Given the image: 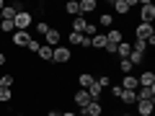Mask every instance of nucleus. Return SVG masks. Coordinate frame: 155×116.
I'll return each mask as SVG.
<instances>
[{"label":"nucleus","mask_w":155,"mask_h":116,"mask_svg":"<svg viewBox=\"0 0 155 116\" xmlns=\"http://www.w3.org/2000/svg\"><path fill=\"white\" fill-rule=\"evenodd\" d=\"M155 21V5L150 0H142V8H140V23H150L153 26Z\"/></svg>","instance_id":"obj_1"},{"label":"nucleus","mask_w":155,"mask_h":116,"mask_svg":"<svg viewBox=\"0 0 155 116\" xmlns=\"http://www.w3.org/2000/svg\"><path fill=\"white\" fill-rule=\"evenodd\" d=\"M31 13L23 8V11H18L16 13V18H13V23H16V31H28V26H31Z\"/></svg>","instance_id":"obj_2"},{"label":"nucleus","mask_w":155,"mask_h":116,"mask_svg":"<svg viewBox=\"0 0 155 116\" xmlns=\"http://www.w3.org/2000/svg\"><path fill=\"white\" fill-rule=\"evenodd\" d=\"M70 60H72V52L67 49V47H54V52H52V62H57V65H67Z\"/></svg>","instance_id":"obj_3"},{"label":"nucleus","mask_w":155,"mask_h":116,"mask_svg":"<svg viewBox=\"0 0 155 116\" xmlns=\"http://www.w3.org/2000/svg\"><path fill=\"white\" fill-rule=\"evenodd\" d=\"M153 34H155V28L150 26V23H137V26H134V39H137V41H147Z\"/></svg>","instance_id":"obj_4"},{"label":"nucleus","mask_w":155,"mask_h":116,"mask_svg":"<svg viewBox=\"0 0 155 116\" xmlns=\"http://www.w3.org/2000/svg\"><path fill=\"white\" fill-rule=\"evenodd\" d=\"M60 39H62L60 28H49V31L44 34V44H47V47H52V49H54V47H60Z\"/></svg>","instance_id":"obj_5"},{"label":"nucleus","mask_w":155,"mask_h":116,"mask_svg":"<svg viewBox=\"0 0 155 116\" xmlns=\"http://www.w3.org/2000/svg\"><path fill=\"white\" fill-rule=\"evenodd\" d=\"M137 116H153L155 111V101H137Z\"/></svg>","instance_id":"obj_6"},{"label":"nucleus","mask_w":155,"mask_h":116,"mask_svg":"<svg viewBox=\"0 0 155 116\" xmlns=\"http://www.w3.org/2000/svg\"><path fill=\"white\" fill-rule=\"evenodd\" d=\"M106 41H109V44H114V47H119V44L124 41V31H122V28H109Z\"/></svg>","instance_id":"obj_7"},{"label":"nucleus","mask_w":155,"mask_h":116,"mask_svg":"<svg viewBox=\"0 0 155 116\" xmlns=\"http://www.w3.org/2000/svg\"><path fill=\"white\" fill-rule=\"evenodd\" d=\"M72 101H75V106L78 108H85V106L91 103V95H88V90H75V95H72Z\"/></svg>","instance_id":"obj_8"},{"label":"nucleus","mask_w":155,"mask_h":116,"mask_svg":"<svg viewBox=\"0 0 155 116\" xmlns=\"http://www.w3.org/2000/svg\"><path fill=\"white\" fill-rule=\"evenodd\" d=\"M137 83H140V88H150V85H155V72L153 70H145L142 75L137 77Z\"/></svg>","instance_id":"obj_9"},{"label":"nucleus","mask_w":155,"mask_h":116,"mask_svg":"<svg viewBox=\"0 0 155 116\" xmlns=\"http://www.w3.org/2000/svg\"><path fill=\"white\" fill-rule=\"evenodd\" d=\"M31 39H34V36H31L28 31H16V34H13V47H26Z\"/></svg>","instance_id":"obj_10"},{"label":"nucleus","mask_w":155,"mask_h":116,"mask_svg":"<svg viewBox=\"0 0 155 116\" xmlns=\"http://www.w3.org/2000/svg\"><path fill=\"white\" fill-rule=\"evenodd\" d=\"M119 85H122L124 90H137V88H140V83H137V75H124Z\"/></svg>","instance_id":"obj_11"},{"label":"nucleus","mask_w":155,"mask_h":116,"mask_svg":"<svg viewBox=\"0 0 155 116\" xmlns=\"http://www.w3.org/2000/svg\"><path fill=\"white\" fill-rule=\"evenodd\" d=\"M80 111H85L88 116H101L104 114V106H101V101H91L85 108H80Z\"/></svg>","instance_id":"obj_12"},{"label":"nucleus","mask_w":155,"mask_h":116,"mask_svg":"<svg viewBox=\"0 0 155 116\" xmlns=\"http://www.w3.org/2000/svg\"><path fill=\"white\" fill-rule=\"evenodd\" d=\"M72 31H75V34H83V36H85V31H88V18L78 16L75 21H72Z\"/></svg>","instance_id":"obj_13"},{"label":"nucleus","mask_w":155,"mask_h":116,"mask_svg":"<svg viewBox=\"0 0 155 116\" xmlns=\"http://www.w3.org/2000/svg\"><path fill=\"white\" fill-rule=\"evenodd\" d=\"M137 101H155V85H150V88H137Z\"/></svg>","instance_id":"obj_14"},{"label":"nucleus","mask_w":155,"mask_h":116,"mask_svg":"<svg viewBox=\"0 0 155 116\" xmlns=\"http://www.w3.org/2000/svg\"><path fill=\"white\" fill-rule=\"evenodd\" d=\"M78 5H80V16L85 18L88 13H93V11H96V5H98V3H96V0H80Z\"/></svg>","instance_id":"obj_15"},{"label":"nucleus","mask_w":155,"mask_h":116,"mask_svg":"<svg viewBox=\"0 0 155 116\" xmlns=\"http://www.w3.org/2000/svg\"><path fill=\"white\" fill-rule=\"evenodd\" d=\"M111 8H114L119 16H129V0H114Z\"/></svg>","instance_id":"obj_16"},{"label":"nucleus","mask_w":155,"mask_h":116,"mask_svg":"<svg viewBox=\"0 0 155 116\" xmlns=\"http://www.w3.org/2000/svg\"><path fill=\"white\" fill-rule=\"evenodd\" d=\"M78 83H80V88L85 90V88H91V85L96 83V77L91 75V70H88V72H80V75H78Z\"/></svg>","instance_id":"obj_17"},{"label":"nucleus","mask_w":155,"mask_h":116,"mask_svg":"<svg viewBox=\"0 0 155 116\" xmlns=\"http://www.w3.org/2000/svg\"><path fill=\"white\" fill-rule=\"evenodd\" d=\"M129 54H132V44L129 41H122V44L116 47V57L119 60H129Z\"/></svg>","instance_id":"obj_18"},{"label":"nucleus","mask_w":155,"mask_h":116,"mask_svg":"<svg viewBox=\"0 0 155 116\" xmlns=\"http://www.w3.org/2000/svg\"><path fill=\"white\" fill-rule=\"evenodd\" d=\"M119 101H122V103H127V106H134V103H137V90H122Z\"/></svg>","instance_id":"obj_19"},{"label":"nucleus","mask_w":155,"mask_h":116,"mask_svg":"<svg viewBox=\"0 0 155 116\" xmlns=\"http://www.w3.org/2000/svg\"><path fill=\"white\" fill-rule=\"evenodd\" d=\"M106 47V34H96V36H91V49H101L104 52Z\"/></svg>","instance_id":"obj_20"},{"label":"nucleus","mask_w":155,"mask_h":116,"mask_svg":"<svg viewBox=\"0 0 155 116\" xmlns=\"http://www.w3.org/2000/svg\"><path fill=\"white\" fill-rule=\"evenodd\" d=\"M85 90H88L91 101H101V98H104V88H101L98 83H93V85H91V88H85Z\"/></svg>","instance_id":"obj_21"},{"label":"nucleus","mask_w":155,"mask_h":116,"mask_svg":"<svg viewBox=\"0 0 155 116\" xmlns=\"http://www.w3.org/2000/svg\"><path fill=\"white\" fill-rule=\"evenodd\" d=\"M65 13L67 16H80V5H78V0H67V5H65Z\"/></svg>","instance_id":"obj_22"},{"label":"nucleus","mask_w":155,"mask_h":116,"mask_svg":"<svg viewBox=\"0 0 155 116\" xmlns=\"http://www.w3.org/2000/svg\"><path fill=\"white\" fill-rule=\"evenodd\" d=\"M52 52H54V49H52V47L41 44V49H39L36 54H39V60H44V62H52Z\"/></svg>","instance_id":"obj_23"},{"label":"nucleus","mask_w":155,"mask_h":116,"mask_svg":"<svg viewBox=\"0 0 155 116\" xmlns=\"http://www.w3.org/2000/svg\"><path fill=\"white\" fill-rule=\"evenodd\" d=\"M83 34H75V31H70V36H67V41H70V47H83Z\"/></svg>","instance_id":"obj_24"},{"label":"nucleus","mask_w":155,"mask_h":116,"mask_svg":"<svg viewBox=\"0 0 155 116\" xmlns=\"http://www.w3.org/2000/svg\"><path fill=\"white\" fill-rule=\"evenodd\" d=\"M0 31H3V34H16V23L3 18V21H0Z\"/></svg>","instance_id":"obj_25"},{"label":"nucleus","mask_w":155,"mask_h":116,"mask_svg":"<svg viewBox=\"0 0 155 116\" xmlns=\"http://www.w3.org/2000/svg\"><path fill=\"white\" fill-rule=\"evenodd\" d=\"M129 62H132V67L142 65V62H145V54H142V52H132V54H129Z\"/></svg>","instance_id":"obj_26"},{"label":"nucleus","mask_w":155,"mask_h":116,"mask_svg":"<svg viewBox=\"0 0 155 116\" xmlns=\"http://www.w3.org/2000/svg\"><path fill=\"white\" fill-rule=\"evenodd\" d=\"M119 70H122L124 75H132L134 67H132V62H129V60H119Z\"/></svg>","instance_id":"obj_27"},{"label":"nucleus","mask_w":155,"mask_h":116,"mask_svg":"<svg viewBox=\"0 0 155 116\" xmlns=\"http://www.w3.org/2000/svg\"><path fill=\"white\" fill-rule=\"evenodd\" d=\"M16 8H13V5H5V8H3V18H5V21H13V18H16Z\"/></svg>","instance_id":"obj_28"},{"label":"nucleus","mask_w":155,"mask_h":116,"mask_svg":"<svg viewBox=\"0 0 155 116\" xmlns=\"http://www.w3.org/2000/svg\"><path fill=\"white\" fill-rule=\"evenodd\" d=\"M13 83H16V77H13V75H0V88H11Z\"/></svg>","instance_id":"obj_29"},{"label":"nucleus","mask_w":155,"mask_h":116,"mask_svg":"<svg viewBox=\"0 0 155 116\" xmlns=\"http://www.w3.org/2000/svg\"><path fill=\"white\" fill-rule=\"evenodd\" d=\"M13 98V90L11 88H0V103H8Z\"/></svg>","instance_id":"obj_30"},{"label":"nucleus","mask_w":155,"mask_h":116,"mask_svg":"<svg viewBox=\"0 0 155 116\" xmlns=\"http://www.w3.org/2000/svg\"><path fill=\"white\" fill-rule=\"evenodd\" d=\"M98 23H101V26H109V28H111V26H114V16H111V13H104V16L98 18Z\"/></svg>","instance_id":"obj_31"},{"label":"nucleus","mask_w":155,"mask_h":116,"mask_svg":"<svg viewBox=\"0 0 155 116\" xmlns=\"http://www.w3.org/2000/svg\"><path fill=\"white\" fill-rule=\"evenodd\" d=\"M26 49H28V52H34V54H36V52L41 49V44H39L36 39H31V41H28V44H26Z\"/></svg>","instance_id":"obj_32"},{"label":"nucleus","mask_w":155,"mask_h":116,"mask_svg":"<svg viewBox=\"0 0 155 116\" xmlns=\"http://www.w3.org/2000/svg\"><path fill=\"white\" fill-rule=\"evenodd\" d=\"M96 83H98L101 88H109V85H111V77H109V75H101L98 80H96Z\"/></svg>","instance_id":"obj_33"},{"label":"nucleus","mask_w":155,"mask_h":116,"mask_svg":"<svg viewBox=\"0 0 155 116\" xmlns=\"http://www.w3.org/2000/svg\"><path fill=\"white\" fill-rule=\"evenodd\" d=\"M49 28H52V26H49V23H47V21H41V23H36V31L41 34V36H44V34L49 31Z\"/></svg>","instance_id":"obj_34"},{"label":"nucleus","mask_w":155,"mask_h":116,"mask_svg":"<svg viewBox=\"0 0 155 116\" xmlns=\"http://www.w3.org/2000/svg\"><path fill=\"white\" fill-rule=\"evenodd\" d=\"M122 85H111V95H114V98H119V95H122Z\"/></svg>","instance_id":"obj_35"},{"label":"nucleus","mask_w":155,"mask_h":116,"mask_svg":"<svg viewBox=\"0 0 155 116\" xmlns=\"http://www.w3.org/2000/svg\"><path fill=\"white\" fill-rule=\"evenodd\" d=\"M96 34H98V31H96V26H93V23H88V31H85V36H96Z\"/></svg>","instance_id":"obj_36"},{"label":"nucleus","mask_w":155,"mask_h":116,"mask_svg":"<svg viewBox=\"0 0 155 116\" xmlns=\"http://www.w3.org/2000/svg\"><path fill=\"white\" fill-rule=\"evenodd\" d=\"M47 116H62V111H57V108H52V111H47Z\"/></svg>","instance_id":"obj_37"},{"label":"nucleus","mask_w":155,"mask_h":116,"mask_svg":"<svg viewBox=\"0 0 155 116\" xmlns=\"http://www.w3.org/2000/svg\"><path fill=\"white\" fill-rule=\"evenodd\" d=\"M5 62H8V57H5V54H3V52H0V67L5 65Z\"/></svg>","instance_id":"obj_38"},{"label":"nucleus","mask_w":155,"mask_h":116,"mask_svg":"<svg viewBox=\"0 0 155 116\" xmlns=\"http://www.w3.org/2000/svg\"><path fill=\"white\" fill-rule=\"evenodd\" d=\"M62 116H78L75 111H62Z\"/></svg>","instance_id":"obj_39"},{"label":"nucleus","mask_w":155,"mask_h":116,"mask_svg":"<svg viewBox=\"0 0 155 116\" xmlns=\"http://www.w3.org/2000/svg\"><path fill=\"white\" fill-rule=\"evenodd\" d=\"M111 116H134V114H111Z\"/></svg>","instance_id":"obj_40"}]
</instances>
